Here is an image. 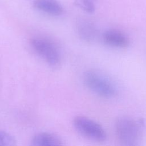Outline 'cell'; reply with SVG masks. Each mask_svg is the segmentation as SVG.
<instances>
[{"mask_svg": "<svg viewBox=\"0 0 146 146\" xmlns=\"http://www.w3.org/2000/svg\"><path fill=\"white\" fill-rule=\"evenodd\" d=\"M141 123L128 116L119 117L115 122V131L119 142L124 145L139 144L142 137Z\"/></svg>", "mask_w": 146, "mask_h": 146, "instance_id": "cell-1", "label": "cell"}, {"mask_svg": "<svg viewBox=\"0 0 146 146\" xmlns=\"http://www.w3.org/2000/svg\"><path fill=\"white\" fill-rule=\"evenodd\" d=\"M83 79L85 86L100 97L111 98L117 93L116 87L113 82L99 71L88 70L84 72Z\"/></svg>", "mask_w": 146, "mask_h": 146, "instance_id": "cell-2", "label": "cell"}, {"mask_svg": "<svg viewBox=\"0 0 146 146\" xmlns=\"http://www.w3.org/2000/svg\"><path fill=\"white\" fill-rule=\"evenodd\" d=\"M30 43L34 51L49 65L57 66L60 64V52L51 41L42 37H34L30 39Z\"/></svg>", "mask_w": 146, "mask_h": 146, "instance_id": "cell-3", "label": "cell"}, {"mask_svg": "<svg viewBox=\"0 0 146 146\" xmlns=\"http://www.w3.org/2000/svg\"><path fill=\"white\" fill-rule=\"evenodd\" d=\"M72 123L76 130L88 139L98 142L106 140L107 137L106 131L95 121L86 116L79 115L74 118Z\"/></svg>", "mask_w": 146, "mask_h": 146, "instance_id": "cell-4", "label": "cell"}, {"mask_svg": "<svg viewBox=\"0 0 146 146\" xmlns=\"http://www.w3.org/2000/svg\"><path fill=\"white\" fill-rule=\"evenodd\" d=\"M104 42L111 47L125 48L129 44L128 37L122 31L116 29H109L103 35Z\"/></svg>", "mask_w": 146, "mask_h": 146, "instance_id": "cell-5", "label": "cell"}, {"mask_svg": "<svg viewBox=\"0 0 146 146\" xmlns=\"http://www.w3.org/2000/svg\"><path fill=\"white\" fill-rule=\"evenodd\" d=\"M31 145L34 146H60L63 145L62 139L54 133L47 132L38 133L33 136Z\"/></svg>", "mask_w": 146, "mask_h": 146, "instance_id": "cell-6", "label": "cell"}, {"mask_svg": "<svg viewBox=\"0 0 146 146\" xmlns=\"http://www.w3.org/2000/svg\"><path fill=\"white\" fill-rule=\"evenodd\" d=\"M34 6L39 11L53 16L60 15L63 9L58 0H35Z\"/></svg>", "mask_w": 146, "mask_h": 146, "instance_id": "cell-7", "label": "cell"}, {"mask_svg": "<svg viewBox=\"0 0 146 146\" xmlns=\"http://www.w3.org/2000/svg\"><path fill=\"white\" fill-rule=\"evenodd\" d=\"M98 0H75V3L83 10L88 13H92L95 11Z\"/></svg>", "mask_w": 146, "mask_h": 146, "instance_id": "cell-8", "label": "cell"}, {"mask_svg": "<svg viewBox=\"0 0 146 146\" xmlns=\"http://www.w3.org/2000/svg\"><path fill=\"white\" fill-rule=\"evenodd\" d=\"M17 140L11 134L0 129V145L1 146H15Z\"/></svg>", "mask_w": 146, "mask_h": 146, "instance_id": "cell-9", "label": "cell"}]
</instances>
